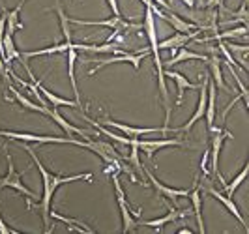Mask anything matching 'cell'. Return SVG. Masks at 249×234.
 <instances>
[{"instance_id": "1", "label": "cell", "mask_w": 249, "mask_h": 234, "mask_svg": "<svg viewBox=\"0 0 249 234\" xmlns=\"http://www.w3.org/2000/svg\"><path fill=\"white\" fill-rule=\"evenodd\" d=\"M19 146L23 148L25 152L30 154V158L34 161V165L37 167V171L41 174V180H43V193L39 197V204L37 208L41 212V217H43V225H45V233H51V202H53V197L56 193V189L60 187L62 184H70V182H77V180H92V173H81V174H73V176H62V174H54L45 169V165L39 161L37 154L28 146V144H23L21 141H17Z\"/></svg>"}, {"instance_id": "2", "label": "cell", "mask_w": 249, "mask_h": 234, "mask_svg": "<svg viewBox=\"0 0 249 234\" xmlns=\"http://www.w3.org/2000/svg\"><path fill=\"white\" fill-rule=\"evenodd\" d=\"M142 30H144V36L150 43V54L154 56V64H156V72H158V83H160V92H161L163 105H165V126H169L171 122V99H169V90L165 85V75H163V62L160 56V47H158V30H156V17L150 10V6H146L144 10V23H142Z\"/></svg>"}, {"instance_id": "3", "label": "cell", "mask_w": 249, "mask_h": 234, "mask_svg": "<svg viewBox=\"0 0 249 234\" xmlns=\"http://www.w3.org/2000/svg\"><path fill=\"white\" fill-rule=\"evenodd\" d=\"M0 137L12 139V141H25V143H39V144H75V146H85V139L79 141L71 135L56 137V135H34V133H21V131H6L0 129Z\"/></svg>"}, {"instance_id": "4", "label": "cell", "mask_w": 249, "mask_h": 234, "mask_svg": "<svg viewBox=\"0 0 249 234\" xmlns=\"http://www.w3.org/2000/svg\"><path fill=\"white\" fill-rule=\"evenodd\" d=\"M111 180L112 185H114V193H116V202H118V208H120V214H122V233H131V231L137 229L139 225L135 216L129 210L127 198H125V193L122 189V184H120V173L118 171L111 173Z\"/></svg>"}, {"instance_id": "5", "label": "cell", "mask_w": 249, "mask_h": 234, "mask_svg": "<svg viewBox=\"0 0 249 234\" xmlns=\"http://www.w3.org/2000/svg\"><path fill=\"white\" fill-rule=\"evenodd\" d=\"M2 150H4V156H6V163H8V173L4 178H0V191L4 187H12L15 191H19L21 195H25L28 198H39L37 193L30 191L23 182H21V174L15 171V165H13V158L10 156V150L6 148V144H2Z\"/></svg>"}, {"instance_id": "6", "label": "cell", "mask_w": 249, "mask_h": 234, "mask_svg": "<svg viewBox=\"0 0 249 234\" xmlns=\"http://www.w3.org/2000/svg\"><path fill=\"white\" fill-rule=\"evenodd\" d=\"M208 131L212 133V146H210V150H208V158H210L208 161L212 163V174L215 176V178H219L221 184H225V178L221 176V173H219V154H221V148H223L225 139H232V135H231L227 129H223V127H215V126L208 127Z\"/></svg>"}, {"instance_id": "7", "label": "cell", "mask_w": 249, "mask_h": 234, "mask_svg": "<svg viewBox=\"0 0 249 234\" xmlns=\"http://www.w3.org/2000/svg\"><path fill=\"white\" fill-rule=\"evenodd\" d=\"M98 124L109 126L112 129H118V131H122L125 137H131V139H139V137H142V135H152V133H178L176 127H169V126H161V127H133V126H127V124L114 122L111 118L98 120Z\"/></svg>"}, {"instance_id": "8", "label": "cell", "mask_w": 249, "mask_h": 234, "mask_svg": "<svg viewBox=\"0 0 249 234\" xmlns=\"http://www.w3.org/2000/svg\"><path fill=\"white\" fill-rule=\"evenodd\" d=\"M199 187H202V189H204V191H206L208 195H212L213 198H217V200H219V202L223 204L225 208H227L229 212H231V214H232V216H234V219H236V221L240 223V225H242L244 229H246V233H249V225H248V221L244 219V216H242L240 208L236 206V202L232 200V197H227L225 193L217 191V189H215V187L212 185V182L208 180V174H202V180H200V185H199Z\"/></svg>"}, {"instance_id": "9", "label": "cell", "mask_w": 249, "mask_h": 234, "mask_svg": "<svg viewBox=\"0 0 249 234\" xmlns=\"http://www.w3.org/2000/svg\"><path fill=\"white\" fill-rule=\"evenodd\" d=\"M146 56H150V51L144 49L141 51V53H122V54H118V56H111V58H105V60H96V58H88L87 64H96V68L94 70H90L88 75H94L98 73L101 68H105V66H111V64H116V62H129L131 66H133V70L139 72V68H141V62L144 60Z\"/></svg>"}, {"instance_id": "10", "label": "cell", "mask_w": 249, "mask_h": 234, "mask_svg": "<svg viewBox=\"0 0 249 234\" xmlns=\"http://www.w3.org/2000/svg\"><path fill=\"white\" fill-rule=\"evenodd\" d=\"M137 146L152 160L158 150L167 146H186V143L182 139H137Z\"/></svg>"}, {"instance_id": "11", "label": "cell", "mask_w": 249, "mask_h": 234, "mask_svg": "<svg viewBox=\"0 0 249 234\" xmlns=\"http://www.w3.org/2000/svg\"><path fill=\"white\" fill-rule=\"evenodd\" d=\"M142 174H146V178L150 180V184H152V187L160 193V195H163V197L167 198L169 202H175L176 204V200L178 198H182V197H189V191L191 189H175V187H169V185H165V184H161L154 174L150 173L148 169H144V173Z\"/></svg>"}, {"instance_id": "12", "label": "cell", "mask_w": 249, "mask_h": 234, "mask_svg": "<svg viewBox=\"0 0 249 234\" xmlns=\"http://www.w3.org/2000/svg\"><path fill=\"white\" fill-rule=\"evenodd\" d=\"M70 23L73 25H85V26H105L111 30H122V28H142V25H133L124 17H109L105 21H83V19H70Z\"/></svg>"}, {"instance_id": "13", "label": "cell", "mask_w": 249, "mask_h": 234, "mask_svg": "<svg viewBox=\"0 0 249 234\" xmlns=\"http://www.w3.org/2000/svg\"><path fill=\"white\" fill-rule=\"evenodd\" d=\"M186 216H191V208L178 210V208H173V206H171L167 216H163V217H160V219H150V221H137V225H142V227H152V229H158V231L161 233L163 227H165L167 223L178 221V219H182V217H186Z\"/></svg>"}, {"instance_id": "14", "label": "cell", "mask_w": 249, "mask_h": 234, "mask_svg": "<svg viewBox=\"0 0 249 234\" xmlns=\"http://www.w3.org/2000/svg\"><path fill=\"white\" fill-rule=\"evenodd\" d=\"M202 30H193V32H189V34H182V32H176L175 36L167 37V39H163V41H158V47L160 49H171V51H176L180 49V47H186L189 41H193L195 37L199 36Z\"/></svg>"}, {"instance_id": "15", "label": "cell", "mask_w": 249, "mask_h": 234, "mask_svg": "<svg viewBox=\"0 0 249 234\" xmlns=\"http://www.w3.org/2000/svg\"><path fill=\"white\" fill-rule=\"evenodd\" d=\"M70 49H75L73 41H62V43H56V45H51L45 49H37V51H23L21 53V60H30L34 56H47V54H60V53H68Z\"/></svg>"}, {"instance_id": "16", "label": "cell", "mask_w": 249, "mask_h": 234, "mask_svg": "<svg viewBox=\"0 0 249 234\" xmlns=\"http://www.w3.org/2000/svg\"><path fill=\"white\" fill-rule=\"evenodd\" d=\"M160 19L167 21L169 25L175 28L176 32H182V34H189V32L197 30V26L193 25V23H189V21H187V19H184V17H180L178 13L161 12V13H160ZM199 30H200V28H199Z\"/></svg>"}, {"instance_id": "17", "label": "cell", "mask_w": 249, "mask_h": 234, "mask_svg": "<svg viewBox=\"0 0 249 234\" xmlns=\"http://www.w3.org/2000/svg\"><path fill=\"white\" fill-rule=\"evenodd\" d=\"M163 75H165V77H169V79H173V81L176 83V88H178L176 105H180V103H182V99H184V92H186V90H195V88H199V85H193L187 77H184V75L178 73V72H173V70H163Z\"/></svg>"}, {"instance_id": "18", "label": "cell", "mask_w": 249, "mask_h": 234, "mask_svg": "<svg viewBox=\"0 0 249 234\" xmlns=\"http://www.w3.org/2000/svg\"><path fill=\"white\" fill-rule=\"evenodd\" d=\"M45 116H49L53 122L58 124V126L62 127L68 135H79V137H83V139H88V135L83 131V129H79L77 126H73V124L68 122V120H66V118H64L62 114L56 111V109H51V107H47V109H45Z\"/></svg>"}, {"instance_id": "19", "label": "cell", "mask_w": 249, "mask_h": 234, "mask_svg": "<svg viewBox=\"0 0 249 234\" xmlns=\"http://www.w3.org/2000/svg\"><path fill=\"white\" fill-rule=\"evenodd\" d=\"M189 198H191V212L195 214V221L199 227V233L204 234V219H202V198H200V187L199 182H195V185L189 191Z\"/></svg>"}, {"instance_id": "20", "label": "cell", "mask_w": 249, "mask_h": 234, "mask_svg": "<svg viewBox=\"0 0 249 234\" xmlns=\"http://www.w3.org/2000/svg\"><path fill=\"white\" fill-rule=\"evenodd\" d=\"M173 58H169V60L165 62V66L167 68H171V66H175V64H180V62H186V60H202V62H208V54H199V53H195V51H189L186 47H180V49L173 51Z\"/></svg>"}, {"instance_id": "21", "label": "cell", "mask_w": 249, "mask_h": 234, "mask_svg": "<svg viewBox=\"0 0 249 234\" xmlns=\"http://www.w3.org/2000/svg\"><path fill=\"white\" fill-rule=\"evenodd\" d=\"M223 45L229 49V53L232 54V58H234V62H236L238 66L248 73V54H249V45H238V43H225Z\"/></svg>"}, {"instance_id": "22", "label": "cell", "mask_w": 249, "mask_h": 234, "mask_svg": "<svg viewBox=\"0 0 249 234\" xmlns=\"http://www.w3.org/2000/svg\"><path fill=\"white\" fill-rule=\"evenodd\" d=\"M49 216H51V219H56V221L66 223V225L70 227V231H77V233H90V234H94V229H92V227H88L87 223H81L79 219H73V217H66V216H62V214H58L56 210H51Z\"/></svg>"}, {"instance_id": "23", "label": "cell", "mask_w": 249, "mask_h": 234, "mask_svg": "<svg viewBox=\"0 0 249 234\" xmlns=\"http://www.w3.org/2000/svg\"><path fill=\"white\" fill-rule=\"evenodd\" d=\"M75 62H77V51L70 49L68 51V75H70V83L73 88V99L79 103L81 111H85V105L81 103V94H79V88H77V79H75Z\"/></svg>"}, {"instance_id": "24", "label": "cell", "mask_w": 249, "mask_h": 234, "mask_svg": "<svg viewBox=\"0 0 249 234\" xmlns=\"http://www.w3.org/2000/svg\"><path fill=\"white\" fill-rule=\"evenodd\" d=\"M8 88H10V94H12L13 98L19 101V105H21L23 109H26V111H32V112H39V114H45V109H47V107H43V105H39V103H34V101H30V99L26 98L25 94H21L17 88L13 87L12 83L8 85Z\"/></svg>"}, {"instance_id": "25", "label": "cell", "mask_w": 249, "mask_h": 234, "mask_svg": "<svg viewBox=\"0 0 249 234\" xmlns=\"http://www.w3.org/2000/svg\"><path fill=\"white\" fill-rule=\"evenodd\" d=\"M248 36V26L240 25L236 28H231V30H225V32H215L213 36L210 37H204V39H193V41H197V43H204V41H208V39H215V41H223V39H231V37H246Z\"/></svg>"}, {"instance_id": "26", "label": "cell", "mask_w": 249, "mask_h": 234, "mask_svg": "<svg viewBox=\"0 0 249 234\" xmlns=\"http://www.w3.org/2000/svg\"><path fill=\"white\" fill-rule=\"evenodd\" d=\"M208 64H210V73H212L213 77V85L215 87H219L221 90H225V92H231V88L225 85L223 81V73H221V60L215 56V54H212V56H208Z\"/></svg>"}, {"instance_id": "27", "label": "cell", "mask_w": 249, "mask_h": 234, "mask_svg": "<svg viewBox=\"0 0 249 234\" xmlns=\"http://www.w3.org/2000/svg\"><path fill=\"white\" fill-rule=\"evenodd\" d=\"M204 116H206V126L212 127L213 120H215V85H213L210 79H208V98H206Z\"/></svg>"}, {"instance_id": "28", "label": "cell", "mask_w": 249, "mask_h": 234, "mask_svg": "<svg viewBox=\"0 0 249 234\" xmlns=\"http://www.w3.org/2000/svg\"><path fill=\"white\" fill-rule=\"evenodd\" d=\"M21 8H23V6H21V4H17L12 12H8V19H6V32H4V34L13 36V34H15V30L23 28V23H21V19H19Z\"/></svg>"}, {"instance_id": "29", "label": "cell", "mask_w": 249, "mask_h": 234, "mask_svg": "<svg viewBox=\"0 0 249 234\" xmlns=\"http://www.w3.org/2000/svg\"><path fill=\"white\" fill-rule=\"evenodd\" d=\"M248 173H249V163H246V165H244V169H242V171L234 176V180H232V182H225L223 191H225V195H227V197H232V195H234V191L240 187V184L246 180Z\"/></svg>"}, {"instance_id": "30", "label": "cell", "mask_w": 249, "mask_h": 234, "mask_svg": "<svg viewBox=\"0 0 249 234\" xmlns=\"http://www.w3.org/2000/svg\"><path fill=\"white\" fill-rule=\"evenodd\" d=\"M54 10L58 13V19H60V28H62V34H64V41H73V34H71V30H70V17L66 15V12L62 10V6H60V0H56L54 2Z\"/></svg>"}, {"instance_id": "31", "label": "cell", "mask_w": 249, "mask_h": 234, "mask_svg": "<svg viewBox=\"0 0 249 234\" xmlns=\"http://www.w3.org/2000/svg\"><path fill=\"white\" fill-rule=\"evenodd\" d=\"M107 4H109V8H111V12L114 17H122V12H120V8H118V0H107Z\"/></svg>"}, {"instance_id": "32", "label": "cell", "mask_w": 249, "mask_h": 234, "mask_svg": "<svg viewBox=\"0 0 249 234\" xmlns=\"http://www.w3.org/2000/svg\"><path fill=\"white\" fill-rule=\"evenodd\" d=\"M0 233H4V234H19V231H15V229H12L10 225H6V223H4V219H2V216H0Z\"/></svg>"}, {"instance_id": "33", "label": "cell", "mask_w": 249, "mask_h": 234, "mask_svg": "<svg viewBox=\"0 0 249 234\" xmlns=\"http://www.w3.org/2000/svg\"><path fill=\"white\" fill-rule=\"evenodd\" d=\"M225 0H204V8H223Z\"/></svg>"}, {"instance_id": "34", "label": "cell", "mask_w": 249, "mask_h": 234, "mask_svg": "<svg viewBox=\"0 0 249 234\" xmlns=\"http://www.w3.org/2000/svg\"><path fill=\"white\" fill-rule=\"evenodd\" d=\"M0 75H2V79L6 81V85H10V75H8V72H6V66H4L2 56H0Z\"/></svg>"}, {"instance_id": "35", "label": "cell", "mask_w": 249, "mask_h": 234, "mask_svg": "<svg viewBox=\"0 0 249 234\" xmlns=\"http://www.w3.org/2000/svg\"><path fill=\"white\" fill-rule=\"evenodd\" d=\"M184 4H186L187 8H195L197 6V0H182Z\"/></svg>"}, {"instance_id": "36", "label": "cell", "mask_w": 249, "mask_h": 234, "mask_svg": "<svg viewBox=\"0 0 249 234\" xmlns=\"http://www.w3.org/2000/svg\"><path fill=\"white\" fill-rule=\"evenodd\" d=\"M0 6H2V10H6V6H4V2H2V0H0Z\"/></svg>"}, {"instance_id": "37", "label": "cell", "mask_w": 249, "mask_h": 234, "mask_svg": "<svg viewBox=\"0 0 249 234\" xmlns=\"http://www.w3.org/2000/svg\"><path fill=\"white\" fill-rule=\"evenodd\" d=\"M141 2H142V4H144V6H146V4H148V0H141Z\"/></svg>"}, {"instance_id": "38", "label": "cell", "mask_w": 249, "mask_h": 234, "mask_svg": "<svg viewBox=\"0 0 249 234\" xmlns=\"http://www.w3.org/2000/svg\"><path fill=\"white\" fill-rule=\"evenodd\" d=\"M25 2H26V0H21V2H19V4H21V6H23V4H25Z\"/></svg>"}]
</instances>
